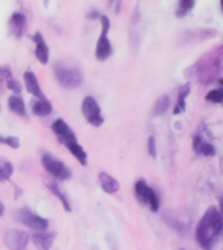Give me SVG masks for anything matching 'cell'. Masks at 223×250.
Here are the masks:
<instances>
[{"label":"cell","mask_w":223,"mask_h":250,"mask_svg":"<svg viewBox=\"0 0 223 250\" xmlns=\"http://www.w3.org/2000/svg\"><path fill=\"white\" fill-rule=\"evenodd\" d=\"M223 234V218L218 207L210 206L196 227V240L205 250L213 249Z\"/></svg>","instance_id":"6da1fadb"},{"label":"cell","mask_w":223,"mask_h":250,"mask_svg":"<svg viewBox=\"0 0 223 250\" xmlns=\"http://www.w3.org/2000/svg\"><path fill=\"white\" fill-rule=\"evenodd\" d=\"M54 76L58 83L64 89H78L84 82L81 69L74 64L67 62H58L54 64Z\"/></svg>","instance_id":"7a4b0ae2"},{"label":"cell","mask_w":223,"mask_h":250,"mask_svg":"<svg viewBox=\"0 0 223 250\" xmlns=\"http://www.w3.org/2000/svg\"><path fill=\"white\" fill-rule=\"evenodd\" d=\"M41 163L45 171L56 181H68L72 177V169L52 154L45 152L41 156Z\"/></svg>","instance_id":"3957f363"},{"label":"cell","mask_w":223,"mask_h":250,"mask_svg":"<svg viewBox=\"0 0 223 250\" xmlns=\"http://www.w3.org/2000/svg\"><path fill=\"white\" fill-rule=\"evenodd\" d=\"M99 22H101V35H99L97 46H95V58H97L98 62H106L113 52L112 44H111V41L109 38L111 21L106 15H101Z\"/></svg>","instance_id":"277c9868"},{"label":"cell","mask_w":223,"mask_h":250,"mask_svg":"<svg viewBox=\"0 0 223 250\" xmlns=\"http://www.w3.org/2000/svg\"><path fill=\"white\" fill-rule=\"evenodd\" d=\"M16 222L21 223L29 229L34 230V232H42V230L48 229L50 222L48 219L43 218L41 215L35 214L34 211L29 210L27 207H22L15 212Z\"/></svg>","instance_id":"5b68a950"},{"label":"cell","mask_w":223,"mask_h":250,"mask_svg":"<svg viewBox=\"0 0 223 250\" xmlns=\"http://www.w3.org/2000/svg\"><path fill=\"white\" fill-rule=\"evenodd\" d=\"M134 195L137 201L150 208L152 212H158L160 208V199L156 191L152 187H149L145 180H137L134 184Z\"/></svg>","instance_id":"8992f818"},{"label":"cell","mask_w":223,"mask_h":250,"mask_svg":"<svg viewBox=\"0 0 223 250\" xmlns=\"http://www.w3.org/2000/svg\"><path fill=\"white\" fill-rule=\"evenodd\" d=\"M81 113L82 116L85 117V120L94 128H99L105 123V119L102 116L101 105L97 99L91 95H88L82 99Z\"/></svg>","instance_id":"52a82bcc"},{"label":"cell","mask_w":223,"mask_h":250,"mask_svg":"<svg viewBox=\"0 0 223 250\" xmlns=\"http://www.w3.org/2000/svg\"><path fill=\"white\" fill-rule=\"evenodd\" d=\"M30 241V236L25 230L8 229L4 234V244L8 250H27V245Z\"/></svg>","instance_id":"ba28073f"},{"label":"cell","mask_w":223,"mask_h":250,"mask_svg":"<svg viewBox=\"0 0 223 250\" xmlns=\"http://www.w3.org/2000/svg\"><path fill=\"white\" fill-rule=\"evenodd\" d=\"M51 130L54 132V134L56 136L59 142L62 145H64V146H66L67 144H69V142L77 141L74 132L70 129L68 123H67L66 120H63V119H56V120L52 123V125H51Z\"/></svg>","instance_id":"9c48e42d"},{"label":"cell","mask_w":223,"mask_h":250,"mask_svg":"<svg viewBox=\"0 0 223 250\" xmlns=\"http://www.w3.org/2000/svg\"><path fill=\"white\" fill-rule=\"evenodd\" d=\"M8 27L16 39H21L27 30V20L26 16L22 12H13L8 21Z\"/></svg>","instance_id":"30bf717a"},{"label":"cell","mask_w":223,"mask_h":250,"mask_svg":"<svg viewBox=\"0 0 223 250\" xmlns=\"http://www.w3.org/2000/svg\"><path fill=\"white\" fill-rule=\"evenodd\" d=\"M33 42H34L35 44V59H37L42 65H46L47 62H50V47L47 44L46 39H45V37L42 35V33L37 31V33L33 35Z\"/></svg>","instance_id":"8fae6325"},{"label":"cell","mask_w":223,"mask_h":250,"mask_svg":"<svg viewBox=\"0 0 223 250\" xmlns=\"http://www.w3.org/2000/svg\"><path fill=\"white\" fill-rule=\"evenodd\" d=\"M56 233L52 230H42V232H33L30 236L31 242L38 250H51L54 245Z\"/></svg>","instance_id":"7c38bea8"},{"label":"cell","mask_w":223,"mask_h":250,"mask_svg":"<svg viewBox=\"0 0 223 250\" xmlns=\"http://www.w3.org/2000/svg\"><path fill=\"white\" fill-rule=\"evenodd\" d=\"M23 83H25V87H26L27 93L30 94V95H33V97L37 98V99L45 98V94H43L42 89H41L38 78H37L34 72L26 70V72L23 73Z\"/></svg>","instance_id":"4fadbf2b"},{"label":"cell","mask_w":223,"mask_h":250,"mask_svg":"<svg viewBox=\"0 0 223 250\" xmlns=\"http://www.w3.org/2000/svg\"><path fill=\"white\" fill-rule=\"evenodd\" d=\"M98 181L101 185L102 190L107 193V194H115L120 189V184L113 176H111L107 172H101L98 175Z\"/></svg>","instance_id":"5bb4252c"},{"label":"cell","mask_w":223,"mask_h":250,"mask_svg":"<svg viewBox=\"0 0 223 250\" xmlns=\"http://www.w3.org/2000/svg\"><path fill=\"white\" fill-rule=\"evenodd\" d=\"M193 150L197 155L213 156L215 155V147L210 142L203 140L201 136H196L193 140Z\"/></svg>","instance_id":"9a60e30c"},{"label":"cell","mask_w":223,"mask_h":250,"mask_svg":"<svg viewBox=\"0 0 223 250\" xmlns=\"http://www.w3.org/2000/svg\"><path fill=\"white\" fill-rule=\"evenodd\" d=\"M8 108L11 112H13L17 116L26 117L27 116V108L25 104V101L20 95H11L7 101Z\"/></svg>","instance_id":"2e32d148"},{"label":"cell","mask_w":223,"mask_h":250,"mask_svg":"<svg viewBox=\"0 0 223 250\" xmlns=\"http://www.w3.org/2000/svg\"><path fill=\"white\" fill-rule=\"evenodd\" d=\"M47 189L52 193V195H55V197L60 201V203L63 205V208H64L67 212H70V211H72V205H70L69 198L67 197V194L62 190V188L59 187V184L56 183V181L47 183Z\"/></svg>","instance_id":"e0dca14e"},{"label":"cell","mask_w":223,"mask_h":250,"mask_svg":"<svg viewBox=\"0 0 223 250\" xmlns=\"http://www.w3.org/2000/svg\"><path fill=\"white\" fill-rule=\"evenodd\" d=\"M31 112L38 117H46L52 112V104L46 98L35 99L31 104Z\"/></svg>","instance_id":"ac0fdd59"},{"label":"cell","mask_w":223,"mask_h":250,"mask_svg":"<svg viewBox=\"0 0 223 250\" xmlns=\"http://www.w3.org/2000/svg\"><path fill=\"white\" fill-rule=\"evenodd\" d=\"M67 150L74 156V159L77 160L78 163L85 167L88 164V152L84 150L81 145L78 144L77 141H73V142H69V144L66 145Z\"/></svg>","instance_id":"d6986e66"},{"label":"cell","mask_w":223,"mask_h":250,"mask_svg":"<svg viewBox=\"0 0 223 250\" xmlns=\"http://www.w3.org/2000/svg\"><path fill=\"white\" fill-rule=\"evenodd\" d=\"M189 93H191V85H189V83H184V85L179 89L178 101H176L175 108H174V113H175V115L183 113L184 111H185V101H187Z\"/></svg>","instance_id":"ffe728a7"},{"label":"cell","mask_w":223,"mask_h":250,"mask_svg":"<svg viewBox=\"0 0 223 250\" xmlns=\"http://www.w3.org/2000/svg\"><path fill=\"white\" fill-rule=\"evenodd\" d=\"M170 107V98L167 95H162L156 99V102L154 103V107H153V116H160L163 115L166 111Z\"/></svg>","instance_id":"44dd1931"},{"label":"cell","mask_w":223,"mask_h":250,"mask_svg":"<svg viewBox=\"0 0 223 250\" xmlns=\"http://www.w3.org/2000/svg\"><path fill=\"white\" fill-rule=\"evenodd\" d=\"M195 0H179L178 9H176V16L178 17H184L192 11V8L195 7Z\"/></svg>","instance_id":"7402d4cb"},{"label":"cell","mask_w":223,"mask_h":250,"mask_svg":"<svg viewBox=\"0 0 223 250\" xmlns=\"http://www.w3.org/2000/svg\"><path fill=\"white\" fill-rule=\"evenodd\" d=\"M5 85H7V89L11 90L12 93H13V95H20L21 91H22V85H21V82L13 77L5 80Z\"/></svg>","instance_id":"603a6c76"},{"label":"cell","mask_w":223,"mask_h":250,"mask_svg":"<svg viewBox=\"0 0 223 250\" xmlns=\"http://www.w3.org/2000/svg\"><path fill=\"white\" fill-rule=\"evenodd\" d=\"M0 168H1V171H3L5 180L11 179L12 175H13V171H15L13 164H12L9 160L4 159V158H0Z\"/></svg>","instance_id":"cb8c5ba5"},{"label":"cell","mask_w":223,"mask_h":250,"mask_svg":"<svg viewBox=\"0 0 223 250\" xmlns=\"http://www.w3.org/2000/svg\"><path fill=\"white\" fill-rule=\"evenodd\" d=\"M206 101L211 102V103H222L223 90H219V89L210 90V91L206 94Z\"/></svg>","instance_id":"d4e9b609"},{"label":"cell","mask_w":223,"mask_h":250,"mask_svg":"<svg viewBox=\"0 0 223 250\" xmlns=\"http://www.w3.org/2000/svg\"><path fill=\"white\" fill-rule=\"evenodd\" d=\"M4 145L9 148H13V150H17L20 147V138L16 136H5V141H4Z\"/></svg>","instance_id":"484cf974"},{"label":"cell","mask_w":223,"mask_h":250,"mask_svg":"<svg viewBox=\"0 0 223 250\" xmlns=\"http://www.w3.org/2000/svg\"><path fill=\"white\" fill-rule=\"evenodd\" d=\"M148 152L152 158H156V142L153 136L148 138Z\"/></svg>","instance_id":"4316f807"},{"label":"cell","mask_w":223,"mask_h":250,"mask_svg":"<svg viewBox=\"0 0 223 250\" xmlns=\"http://www.w3.org/2000/svg\"><path fill=\"white\" fill-rule=\"evenodd\" d=\"M12 77V69L9 68V66L7 65H3L0 66V78H5V80H8V78Z\"/></svg>","instance_id":"83f0119b"},{"label":"cell","mask_w":223,"mask_h":250,"mask_svg":"<svg viewBox=\"0 0 223 250\" xmlns=\"http://www.w3.org/2000/svg\"><path fill=\"white\" fill-rule=\"evenodd\" d=\"M86 17H88V19H89V20H95V19L99 20L101 15H99V12L95 11V9H93V11H90L89 13L86 15Z\"/></svg>","instance_id":"f1b7e54d"},{"label":"cell","mask_w":223,"mask_h":250,"mask_svg":"<svg viewBox=\"0 0 223 250\" xmlns=\"http://www.w3.org/2000/svg\"><path fill=\"white\" fill-rule=\"evenodd\" d=\"M219 212H221V215H222V218H223V195L221 197V199H219Z\"/></svg>","instance_id":"f546056e"},{"label":"cell","mask_w":223,"mask_h":250,"mask_svg":"<svg viewBox=\"0 0 223 250\" xmlns=\"http://www.w3.org/2000/svg\"><path fill=\"white\" fill-rule=\"evenodd\" d=\"M4 211H5V206H4V203L0 201V218L4 215Z\"/></svg>","instance_id":"4dcf8cb0"},{"label":"cell","mask_w":223,"mask_h":250,"mask_svg":"<svg viewBox=\"0 0 223 250\" xmlns=\"http://www.w3.org/2000/svg\"><path fill=\"white\" fill-rule=\"evenodd\" d=\"M3 181H7V180H5V177H4L3 171H1V168H0V183H3Z\"/></svg>","instance_id":"1f68e13d"},{"label":"cell","mask_w":223,"mask_h":250,"mask_svg":"<svg viewBox=\"0 0 223 250\" xmlns=\"http://www.w3.org/2000/svg\"><path fill=\"white\" fill-rule=\"evenodd\" d=\"M4 141H5V136H3V134H0V144L4 145Z\"/></svg>","instance_id":"d6a6232c"},{"label":"cell","mask_w":223,"mask_h":250,"mask_svg":"<svg viewBox=\"0 0 223 250\" xmlns=\"http://www.w3.org/2000/svg\"><path fill=\"white\" fill-rule=\"evenodd\" d=\"M3 87V78H0V89Z\"/></svg>","instance_id":"836d02e7"},{"label":"cell","mask_w":223,"mask_h":250,"mask_svg":"<svg viewBox=\"0 0 223 250\" xmlns=\"http://www.w3.org/2000/svg\"><path fill=\"white\" fill-rule=\"evenodd\" d=\"M48 1H50V0H45V5H48Z\"/></svg>","instance_id":"e575fe53"},{"label":"cell","mask_w":223,"mask_h":250,"mask_svg":"<svg viewBox=\"0 0 223 250\" xmlns=\"http://www.w3.org/2000/svg\"><path fill=\"white\" fill-rule=\"evenodd\" d=\"M219 82H221V85H223V80H221V81H219Z\"/></svg>","instance_id":"d590c367"},{"label":"cell","mask_w":223,"mask_h":250,"mask_svg":"<svg viewBox=\"0 0 223 250\" xmlns=\"http://www.w3.org/2000/svg\"><path fill=\"white\" fill-rule=\"evenodd\" d=\"M222 8H223V0H222Z\"/></svg>","instance_id":"8d00e7d4"},{"label":"cell","mask_w":223,"mask_h":250,"mask_svg":"<svg viewBox=\"0 0 223 250\" xmlns=\"http://www.w3.org/2000/svg\"><path fill=\"white\" fill-rule=\"evenodd\" d=\"M222 103H223V101H222Z\"/></svg>","instance_id":"74e56055"},{"label":"cell","mask_w":223,"mask_h":250,"mask_svg":"<svg viewBox=\"0 0 223 250\" xmlns=\"http://www.w3.org/2000/svg\"><path fill=\"white\" fill-rule=\"evenodd\" d=\"M111 1H112V0H111Z\"/></svg>","instance_id":"f35d334b"}]
</instances>
